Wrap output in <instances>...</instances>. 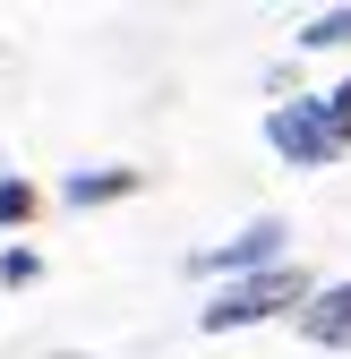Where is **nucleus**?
Listing matches in <instances>:
<instances>
[{
  "instance_id": "1",
  "label": "nucleus",
  "mask_w": 351,
  "mask_h": 359,
  "mask_svg": "<svg viewBox=\"0 0 351 359\" xmlns=\"http://www.w3.org/2000/svg\"><path fill=\"white\" fill-rule=\"evenodd\" d=\"M300 299H317V291H309V274H300V265H266V274H249V283H232V291H214L206 334H240V325L283 317V308H300Z\"/></svg>"
},
{
  "instance_id": "2",
  "label": "nucleus",
  "mask_w": 351,
  "mask_h": 359,
  "mask_svg": "<svg viewBox=\"0 0 351 359\" xmlns=\"http://www.w3.org/2000/svg\"><path fill=\"white\" fill-rule=\"evenodd\" d=\"M266 146H274L291 171H326V163L343 154L326 95H291V103H274V111H266Z\"/></svg>"
},
{
  "instance_id": "3",
  "label": "nucleus",
  "mask_w": 351,
  "mask_h": 359,
  "mask_svg": "<svg viewBox=\"0 0 351 359\" xmlns=\"http://www.w3.org/2000/svg\"><path fill=\"white\" fill-rule=\"evenodd\" d=\"M266 265H283V214H257L249 231H232L223 248H197L189 257V274H266Z\"/></svg>"
},
{
  "instance_id": "4",
  "label": "nucleus",
  "mask_w": 351,
  "mask_h": 359,
  "mask_svg": "<svg viewBox=\"0 0 351 359\" xmlns=\"http://www.w3.org/2000/svg\"><path fill=\"white\" fill-rule=\"evenodd\" d=\"M300 334L317 351H351V283H326L309 308H300Z\"/></svg>"
},
{
  "instance_id": "5",
  "label": "nucleus",
  "mask_w": 351,
  "mask_h": 359,
  "mask_svg": "<svg viewBox=\"0 0 351 359\" xmlns=\"http://www.w3.org/2000/svg\"><path fill=\"white\" fill-rule=\"evenodd\" d=\"M128 189H138V171H69V180H60L69 205H112V197H128Z\"/></svg>"
},
{
  "instance_id": "6",
  "label": "nucleus",
  "mask_w": 351,
  "mask_h": 359,
  "mask_svg": "<svg viewBox=\"0 0 351 359\" xmlns=\"http://www.w3.org/2000/svg\"><path fill=\"white\" fill-rule=\"evenodd\" d=\"M326 43H351V9H317L300 26V52H326Z\"/></svg>"
},
{
  "instance_id": "7",
  "label": "nucleus",
  "mask_w": 351,
  "mask_h": 359,
  "mask_svg": "<svg viewBox=\"0 0 351 359\" xmlns=\"http://www.w3.org/2000/svg\"><path fill=\"white\" fill-rule=\"evenodd\" d=\"M34 274H43V257H34V248H9V257H0V283H9V291H26Z\"/></svg>"
},
{
  "instance_id": "8",
  "label": "nucleus",
  "mask_w": 351,
  "mask_h": 359,
  "mask_svg": "<svg viewBox=\"0 0 351 359\" xmlns=\"http://www.w3.org/2000/svg\"><path fill=\"white\" fill-rule=\"evenodd\" d=\"M34 205H43V197L26 189V180H0V222H26Z\"/></svg>"
},
{
  "instance_id": "9",
  "label": "nucleus",
  "mask_w": 351,
  "mask_h": 359,
  "mask_svg": "<svg viewBox=\"0 0 351 359\" xmlns=\"http://www.w3.org/2000/svg\"><path fill=\"white\" fill-rule=\"evenodd\" d=\"M326 111H334V137H343V146H351V77H343V86H334V95H326Z\"/></svg>"
}]
</instances>
